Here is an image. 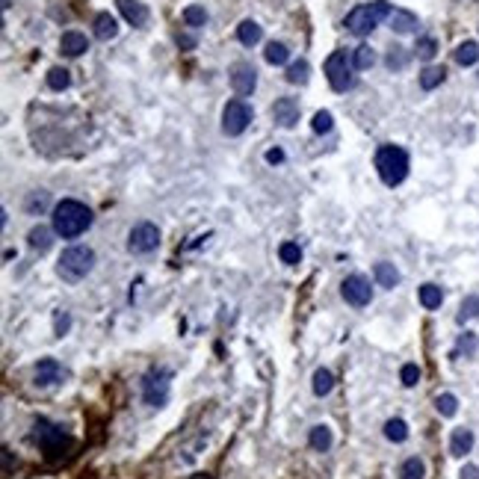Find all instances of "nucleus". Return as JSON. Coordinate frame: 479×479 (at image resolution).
<instances>
[{
    "label": "nucleus",
    "instance_id": "nucleus-27",
    "mask_svg": "<svg viewBox=\"0 0 479 479\" xmlns=\"http://www.w3.org/2000/svg\"><path fill=\"white\" fill-rule=\"evenodd\" d=\"M385 435H387V441L403 444V441L408 438V426H406V420H399V417L387 420V423H385Z\"/></svg>",
    "mask_w": 479,
    "mask_h": 479
},
{
    "label": "nucleus",
    "instance_id": "nucleus-8",
    "mask_svg": "<svg viewBox=\"0 0 479 479\" xmlns=\"http://www.w3.org/2000/svg\"><path fill=\"white\" fill-rule=\"evenodd\" d=\"M249 121H252V107L246 101H240V98L228 101L225 110H222V130H225L228 137H240V133L249 128Z\"/></svg>",
    "mask_w": 479,
    "mask_h": 479
},
{
    "label": "nucleus",
    "instance_id": "nucleus-17",
    "mask_svg": "<svg viewBox=\"0 0 479 479\" xmlns=\"http://www.w3.org/2000/svg\"><path fill=\"white\" fill-rule=\"evenodd\" d=\"M116 33H119V21H116L113 15H110V12H101V15L95 18V36L101 39V42L113 39Z\"/></svg>",
    "mask_w": 479,
    "mask_h": 479
},
{
    "label": "nucleus",
    "instance_id": "nucleus-43",
    "mask_svg": "<svg viewBox=\"0 0 479 479\" xmlns=\"http://www.w3.org/2000/svg\"><path fill=\"white\" fill-rule=\"evenodd\" d=\"M281 160H284V151H278V148L266 151V163H281Z\"/></svg>",
    "mask_w": 479,
    "mask_h": 479
},
{
    "label": "nucleus",
    "instance_id": "nucleus-15",
    "mask_svg": "<svg viewBox=\"0 0 479 479\" xmlns=\"http://www.w3.org/2000/svg\"><path fill=\"white\" fill-rule=\"evenodd\" d=\"M60 48H62L65 57H80V53H86V51H89V39L83 36V33L69 30V33H62Z\"/></svg>",
    "mask_w": 479,
    "mask_h": 479
},
{
    "label": "nucleus",
    "instance_id": "nucleus-22",
    "mask_svg": "<svg viewBox=\"0 0 479 479\" xmlns=\"http://www.w3.org/2000/svg\"><path fill=\"white\" fill-rule=\"evenodd\" d=\"M444 77H447V69H444V65H429V69H423V74H420V86L429 92V89L444 83Z\"/></svg>",
    "mask_w": 479,
    "mask_h": 479
},
{
    "label": "nucleus",
    "instance_id": "nucleus-12",
    "mask_svg": "<svg viewBox=\"0 0 479 479\" xmlns=\"http://www.w3.org/2000/svg\"><path fill=\"white\" fill-rule=\"evenodd\" d=\"M231 86L237 95H252L254 86H258V71H254L249 62H237L231 69Z\"/></svg>",
    "mask_w": 479,
    "mask_h": 479
},
{
    "label": "nucleus",
    "instance_id": "nucleus-40",
    "mask_svg": "<svg viewBox=\"0 0 479 479\" xmlns=\"http://www.w3.org/2000/svg\"><path fill=\"white\" fill-rule=\"evenodd\" d=\"M406 62H408V57L403 53V48H394L391 53H387V65H391V69H403Z\"/></svg>",
    "mask_w": 479,
    "mask_h": 479
},
{
    "label": "nucleus",
    "instance_id": "nucleus-47",
    "mask_svg": "<svg viewBox=\"0 0 479 479\" xmlns=\"http://www.w3.org/2000/svg\"><path fill=\"white\" fill-rule=\"evenodd\" d=\"M3 9H9V0H3Z\"/></svg>",
    "mask_w": 479,
    "mask_h": 479
},
{
    "label": "nucleus",
    "instance_id": "nucleus-4",
    "mask_svg": "<svg viewBox=\"0 0 479 479\" xmlns=\"http://www.w3.org/2000/svg\"><path fill=\"white\" fill-rule=\"evenodd\" d=\"M376 172L387 186H399L408 175V154L399 146H382L376 151Z\"/></svg>",
    "mask_w": 479,
    "mask_h": 479
},
{
    "label": "nucleus",
    "instance_id": "nucleus-28",
    "mask_svg": "<svg viewBox=\"0 0 479 479\" xmlns=\"http://www.w3.org/2000/svg\"><path fill=\"white\" fill-rule=\"evenodd\" d=\"M352 62H355V69H358V71L370 69V65L376 62V53H373L370 44H358V48L352 51Z\"/></svg>",
    "mask_w": 479,
    "mask_h": 479
},
{
    "label": "nucleus",
    "instance_id": "nucleus-10",
    "mask_svg": "<svg viewBox=\"0 0 479 479\" xmlns=\"http://www.w3.org/2000/svg\"><path fill=\"white\" fill-rule=\"evenodd\" d=\"M340 293L349 305L364 308V305H370V299H373V287L364 275H347L343 278V284H340Z\"/></svg>",
    "mask_w": 479,
    "mask_h": 479
},
{
    "label": "nucleus",
    "instance_id": "nucleus-13",
    "mask_svg": "<svg viewBox=\"0 0 479 479\" xmlns=\"http://www.w3.org/2000/svg\"><path fill=\"white\" fill-rule=\"evenodd\" d=\"M272 119L281 128H293L299 121V104L293 101V98H278V101L272 104Z\"/></svg>",
    "mask_w": 479,
    "mask_h": 479
},
{
    "label": "nucleus",
    "instance_id": "nucleus-16",
    "mask_svg": "<svg viewBox=\"0 0 479 479\" xmlns=\"http://www.w3.org/2000/svg\"><path fill=\"white\" fill-rule=\"evenodd\" d=\"M473 447V432L471 429H455L450 435V453L455 455V459H462V455H467Z\"/></svg>",
    "mask_w": 479,
    "mask_h": 479
},
{
    "label": "nucleus",
    "instance_id": "nucleus-14",
    "mask_svg": "<svg viewBox=\"0 0 479 479\" xmlns=\"http://www.w3.org/2000/svg\"><path fill=\"white\" fill-rule=\"evenodd\" d=\"M116 3L121 9V15L128 18V24L142 27L148 21V9H146V3H139V0H116Z\"/></svg>",
    "mask_w": 479,
    "mask_h": 479
},
{
    "label": "nucleus",
    "instance_id": "nucleus-34",
    "mask_svg": "<svg viewBox=\"0 0 479 479\" xmlns=\"http://www.w3.org/2000/svg\"><path fill=\"white\" fill-rule=\"evenodd\" d=\"M184 21L189 27H204V21H207V12L202 6H186L184 9Z\"/></svg>",
    "mask_w": 479,
    "mask_h": 479
},
{
    "label": "nucleus",
    "instance_id": "nucleus-18",
    "mask_svg": "<svg viewBox=\"0 0 479 479\" xmlns=\"http://www.w3.org/2000/svg\"><path fill=\"white\" fill-rule=\"evenodd\" d=\"M391 27L397 33H415L420 24H417V15L406 12V9H394V12H391Z\"/></svg>",
    "mask_w": 479,
    "mask_h": 479
},
{
    "label": "nucleus",
    "instance_id": "nucleus-2",
    "mask_svg": "<svg viewBox=\"0 0 479 479\" xmlns=\"http://www.w3.org/2000/svg\"><path fill=\"white\" fill-rule=\"evenodd\" d=\"M391 3L387 0H373V3H361V6H355L352 12L347 15V30L355 33V36H370V33L382 24V18H391Z\"/></svg>",
    "mask_w": 479,
    "mask_h": 479
},
{
    "label": "nucleus",
    "instance_id": "nucleus-19",
    "mask_svg": "<svg viewBox=\"0 0 479 479\" xmlns=\"http://www.w3.org/2000/svg\"><path fill=\"white\" fill-rule=\"evenodd\" d=\"M373 272H376L378 287H387V290H394V287L399 284V272H397L394 263H376Z\"/></svg>",
    "mask_w": 479,
    "mask_h": 479
},
{
    "label": "nucleus",
    "instance_id": "nucleus-39",
    "mask_svg": "<svg viewBox=\"0 0 479 479\" xmlns=\"http://www.w3.org/2000/svg\"><path fill=\"white\" fill-rule=\"evenodd\" d=\"M399 378H403L406 387H415V385L420 382V367H417V364H406L403 373H399Z\"/></svg>",
    "mask_w": 479,
    "mask_h": 479
},
{
    "label": "nucleus",
    "instance_id": "nucleus-24",
    "mask_svg": "<svg viewBox=\"0 0 479 479\" xmlns=\"http://www.w3.org/2000/svg\"><path fill=\"white\" fill-rule=\"evenodd\" d=\"M453 60L459 62V65H473V62L479 60V44H476V42H462L459 48H455Z\"/></svg>",
    "mask_w": 479,
    "mask_h": 479
},
{
    "label": "nucleus",
    "instance_id": "nucleus-5",
    "mask_svg": "<svg viewBox=\"0 0 479 479\" xmlns=\"http://www.w3.org/2000/svg\"><path fill=\"white\" fill-rule=\"evenodd\" d=\"M92 266H95V252L89 246H71V249L62 252L57 272H60V278H65V281H80V278H86L89 272H92Z\"/></svg>",
    "mask_w": 479,
    "mask_h": 479
},
{
    "label": "nucleus",
    "instance_id": "nucleus-36",
    "mask_svg": "<svg viewBox=\"0 0 479 479\" xmlns=\"http://www.w3.org/2000/svg\"><path fill=\"white\" fill-rule=\"evenodd\" d=\"M415 51H417V57H420V60H426V62H429V60L438 53V44H435V39H429V36H426V39H420V42H417V48H415Z\"/></svg>",
    "mask_w": 479,
    "mask_h": 479
},
{
    "label": "nucleus",
    "instance_id": "nucleus-35",
    "mask_svg": "<svg viewBox=\"0 0 479 479\" xmlns=\"http://www.w3.org/2000/svg\"><path fill=\"white\" fill-rule=\"evenodd\" d=\"M278 254H281V261H284V263H290V266L302 261V249H299L296 243H281V249H278Z\"/></svg>",
    "mask_w": 479,
    "mask_h": 479
},
{
    "label": "nucleus",
    "instance_id": "nucleus-33",
    "mask_svg": "<svg viewBox=\"0 0 479 479\" xmlns=\"http://www.w3.org/2000/svg\"><path fill=\"white\" fill-rule=\"evenodd\" d=\"M435 406H438V411L444 417H453L455 411H459V399H455L453 394H441L438 399H435Z\"/></svg>",
    "mask_w": 479,
    "mask_h": 479
},
{
    "label": "nucleus",
    "instance_id": "nucleus-38",
    "mask_svg": "<svg viewBox=\"0 0 479 479\" xmlns=\"http://www.w3.org/2000/svg\"><path fill=\"white\" fill-rule=\"evenodd\" d=\"M471 317H479V296H467L462 302V314H459V322L471 320Z\"/></svg>",
    "mask_w": 479,
    "mask_h": 479
},
{
    "label": "nucleus",
    "instance_id": "nucleus-6",
    "mask_svg": "<svg viewBox=\"0 0 479 479\" xmlns=\"http://www.w3.org/2000/svg\"><path fill=\"white\" fill-rule=\"evenodd\" d=\"M169 391H172V370L169 367H154L142 378V399L154 408H163L169 403Z\"/></svg>",
    "mask_w": 479,
    "mask_h": 479
},
{
    "label": "nucleus",
    "instance_id": "nucleus-45",
    "mask_svg": "<svg viewBox=\"0 0 479 479\" xmlns=\"http://www.w3.org/2000/svg\"><path fill=\"white\" fill-rule=\"evenodd\" d=\"M462 479H479V471H476V467H464V471H462Z\"/></svg>",
    "mask_w": 479,
    "mask_h": 479
},
{
    "label": "nucleus",
    "instance_id": "nucleus-21",
    "mask_svg": "<svg viewBox=\"0 0 479 479\" xmlns=\"http://www.w3.org/2000/svg\"><path fill=\"white\" fill-rule=\"evenodd\" d=\"M331 429L329 426H314V429H311V438H308V444H311V447H314L317 453H329L331 450Z\"/></svg>",
    "mask_w": 479,
    "mask_h": 479
},
{
    "label": "nucleus",
    "instance_id": "nucleus-7",
    "mask_svg": "<svg viewBox=\"0 0 479 479\" xmlns=\"http://www.w3.org/2000/svg\"><path fill=\"white\" fill-rule=\"evenodd\" d=\"M326 77L334 92H349L355 86V62L349 60L347 51H334L326 60Z\"/></svg>",
    "mask_w": 479,
    "mask_h": 479
},
{
    "label": "nucleus",
    "instance_id": "nucleus-29",
    "mask_svg": "<svg viewBox=\"0 0 479 479\" xmlns=\"http://www.w3.org/2000/svg\"><path fill=\"white\" fill-rule=\"evenodd\" d=\"M308 74H311V65L305 60H296L287 65V83H308Z\"/></svg>",
    "mask_w": 479,
    "mask_h": 479
},
{
    "label": "nucleus",
    "instance_id": "nucleus-20",
    "mask_svg": "<svg viewBox=\"0 0 479 479\" xmlns=\"http://www.w3.org/2000/svg\"><path fill=\"white\" fill-rule=\"evenodd\" d=\"M441 302H444V290H441L438 284H423L420 287V305L426 308V311L441 308Z\"/></svg>",
    "mask_w": 479,
    "mask_h": 479
},
{
    "label": "nucleus",
    "instance_id": "nucleus-30",
    "mask_svg": "<svg viewBox=\"0 0 479 479\" xmlns=\"http://www.w3.org/2000/svg\"><path fill=\"white\" fill-rule=\"evenodd\" d=\"M426 476V467H423L420 459H406L403 467H399V479H423Z\"/></svg>",
    "mask_w": 479,
    "mask_h": 479
},
{
    "label": "nucleus",
    "instance_id": "nucleus-11",
    "mask_svg": "<svg viewBox=\"0 0 479 479\" xmlns=\"http://www.w3.org/2000/svg\"><path fill=\"white\" fill-rule=\"evenodd\" d=\"M33 378H36L39 387H53V385H62L69 378V370L57 361V358H42L33 370Z\"/></svg>",
    "mask_w": 479,
    "mask_h": 479
},
{
    "label": "nucleus",
    "instance_id": "nucleus-9",
    "mask_svg": "<svg viewBox=\"0 0 479 479\" xmlns=\"http://www.w3.org/2000/svg\"><path fill=\"white\" fill-rule=\"evenodd\" d=\"M160 246V231L154 222H139L137 228L130 231V237H128V249L133 254H148Z\"/></svg>",
    "mask_w": 479,
    "mask_h": 479
},
{
    "label": "nucleus",
    "instance_id": "nucleus-1",
    "mask_svg": "<svg viewBox=\"0 0 479 479\" xmlns=\"http://www.w3.org/2000/svg\"><path fill=\"white\" fill-rule=\"evenodd\" d=\"M89 225H92V210L80 202H74V198H65V202H60L53 207V231H57L60 237L74 240V237H80Z\"/></svg>",
    "mask_w": 479,
    "mask_h": 479
},
{
    "label": "nucleus",
    "instance_id": "nucleus-44",
    "mask_svg": "<svg viewBox=\"0 0 479 479\" xmlns=\"http://www.w3.org/2000/svg\"><path fill=\"white\" fill-rule=\"evenodd\" d=\"M9 471H12V453L3 450V473H9Z\"/></svg>",
    "mask_w": 479,
    "mask_h": 479
},
{
    "label": "nucleus",
    "instance_id": "nucleus-3",
    "mask_svg": "<svg viewBox=\"0 0 479 479\" xmlns=\"http://www.w3.org/2000/svg\"><path fill=\"white\" fill-rule=\"evenodd\" d=\"M33 441L39 444V450L48 455V459H60V455H65V450H71V444H74L71 435L62 426H57V423H51L44 417H39L33 423Z\"/></svg>",
    "mask_w": 479,
    "mask_h": 479
},
{
    "label": "nucleus",
    "instance_id": "nucleus-41",
    "mask_svg": "<svg viewBox=\"0 0 479 479\" xmlns=\"http://www.w3.org/2000/svg\"><path fill=\"white\" fill-rule=\"evenodd\" d=\"M69 329H71V317H69V314H60V317H57V338H62V334L69 331Z\"/></svg>",
    "mask_w": 479,
    "mask_h": 479
},
{
    "label": "nucleus",
    "instance_id": "nucleus-25",
    "mask_svg": "<svg viewBox=\"0 0 479 479\" xmlns=\"http://www.w3.org/2000/svg\"><path fill=\"white\" fill-rule=\"evenodd\" d=\"M51 228H44V225H36L30 231V249L33 252H48L51 249Z\"/></svg>",
    "mask_w": 479,
    "mask_h": 479
},
{
    "label": "nucleus",
    "instance_id": "nucleus-31",
    "mask_svg": "<svg viewBox=\"0 0 479 479\" xmlns=\"http://www.w3.org/2000/svg\"><path fill=\"white\" fill-rule=\"evenodd\" d=\"M331 387H334V376L329 370H317L314 373V394L317 397H329Z\"/></svg>",
    "mask_w": 479,
    "mask_h": 479
},
{
    "label": "nucleus",
    "instance_id": "nucleus-37",
    "mask_svg": "<svg viewBox=\"0 0 479 479\" xmlns=\"http://www.w3.org/2000/svg\"><path fill=\"white\" fill-rule=\"evenodd\" d=\"M331 125H334V121H331V113H329V110H320V113L314 116V121H311V128H314V133H329Z\"/></svg>",
    "mask_w": 479,
    "mask_h": 479
},
{
    "label": "nucleus",
    "instance_id": "nucleus-42",
    "mask_svg": "<svg viewBox=\"0 0 479 479\" xmlns=\"http://www.w3.org/2000/svg\"><path fill=\"white\" fill-rule=\"evenodd\" d=\"M44 204H48V195H44V193H42V195H36V198H30V202H27V210H36V207L42 210Z\"/></svg>",
    "mask_w": 479,
    "mask_h": 479
},
{
    "label": "nucleus",
    "instance_id": "nucleus-23",
    "mask_svg": "<svg viewBox=\"0 0 479 479\" xmlns=\"http://www.w3.org/2000/svg\"><path fill=\"white\" fill-rule=\"evenodd\" d=\"M261 36H263V30L254 24V21H243V24L237 27V39L246 44V48H252V44H258L261 42Z\"/></svg>",
    "mask_w": 479,
    "mask_h": 479
},
{
    "label": "nucleus",
    "instance_id": "nucleus-46",
    "mask_svg": "<svg viewBox=\"0 0 479 479\" xmlns=\"http://www.w3.org/2000/svg\"><path fill=\"white\" fill-rule=\"evenodd\" d=\"M189 479H214V476H210V473H193Z\"/></svg>",
    "mask_w": 479,
    "mask_h": 479
},
{
    "label": "nucleus",
    "instance_id": "nucleus-26",
    "mask_svg": "<svg viewBox=\"0 0 479 479\" xmlns=\"http://www.w3.org/2000/svg\"><path fill=\"white\" fill-rule=\"evenodd\" d=\"M263 57L270 65H284L287 60H290V51H287L281 42H270L266 44V51H263Z\"/></svg>",
    "mask_w": 479,
    "mask_h": 479
},
{
    "label": "nucleus",
    "instance_id": "nucleus-32",
    "mask_svg": "<svg viewBox=\"0 0 479 479\" xmlns=\"http://www.w3.org/2000/svg\"><path fill=\"white\" fill-rule=\"evenodd\" d=\"M69 83H71V77H69V71H65V69H51L48 71V86L51 89L62 92V89H69Z\"/></svg>",
    "mask_w": 479,
    "mask_h": 479
}]
</instances>
